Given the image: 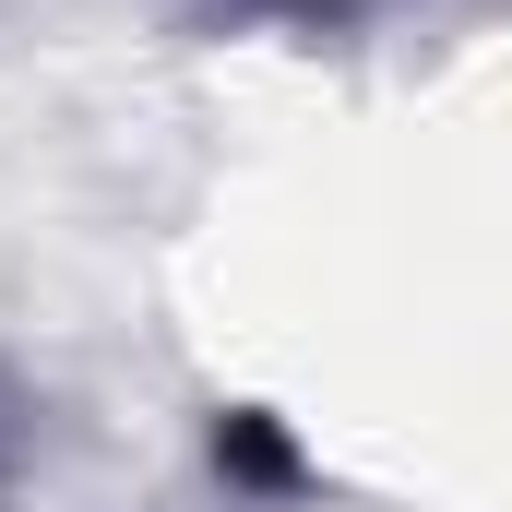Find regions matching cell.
<instances>
[{
	"label": "cell",
	"mask_w": 512,
	"mask_h": 512,
	"mask_svg": "<svg viewBox=\"0 0 512 512\" xmlns=\"http://www.w3.org/2000/svg\"><path fill=\"white\" fill-rule=\"evenodd\" d=\"M215 465H227L239 489H298V441H286L274 417H251V405L215 417Z\"/></svg>",
	"instance_id": "obj_1"
}]
</instances>
